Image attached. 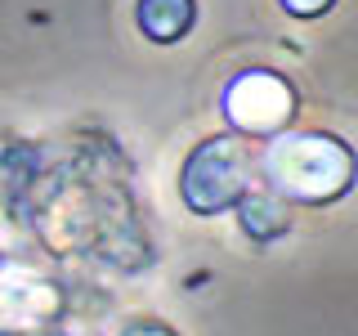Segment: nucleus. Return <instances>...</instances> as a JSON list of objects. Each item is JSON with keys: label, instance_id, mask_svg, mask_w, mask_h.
Masks as SVG:
<instances>
[{"label": "nucleus", "instance_id": "nucleus-2", "mask_svg": "<svg viewBox=\"0 0 358 336\" xmlns=\"http://www.w3.org/2000/svg\"><path fill=\"white\" fill-rule=\"evenodd\" d=\"M224 117L246 134H273L291 117V85L273 72H242L224 90Z\"/></svg>", "mask_w": 358, "mask_h": 336}, {"label": "nucleus", "instance_id": "nucleus-3", "mask_svg": "<svg viewBox=\"0 0 358 336\" xmlns=\"http://www.w3.org/2000/svg\"><path fill=\"white\" fill-rule=\"evenodd\" d=\"M201 188L193 197L197 211H224L233 197H242L246 188V166H242V148L238 139H215V144H201L193 153L184 171V197Z\"/></svg>", "mask_w": 358, "mask_h": 336}, {"label": "nucleus", "instance_id": "nucleus-5", "mask_svg": "<svg viewBox=\"0 0 358 336\" xmlns=\"http://www.w3.org/2000/svg\"><path fill=\"white\" fill-rule=\"evenodd\" d=\"M282 5L296 18H318V14H327V9H331V0H282Z\"/></svg>", "mask_w": 358, "mask_h": 336}, {"label": "nucleus", "instance_id": "nucleus-4", "mask_svg": "<svg viewBox=\"0 0 358 336\" xmlns=\"http://www.w3.org/2000/svg\"><path fill=\"white\" fill-rule=\"evenodd\" d=\"M139 22L152 41H179L193 22V0H139Z\"/></svg>", "mask_w": 358, "mask_h": 336}, {"label": "nucleus", "instance_id": "nucleus-1", "mask_svg": "<svg viewBox=\"0 0 358 336\" xmlns=\"http://www.w3.org/2000/svg\"><path fill=\"white\" fill-rule=\"evenodd\" d=\"M268 184L300 202H331L350 188V153L327 134H278L264 153Z\"/></svg>", "mask_w": 358, "mask_h": 336}]
</instances>
